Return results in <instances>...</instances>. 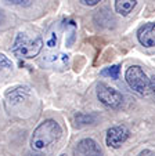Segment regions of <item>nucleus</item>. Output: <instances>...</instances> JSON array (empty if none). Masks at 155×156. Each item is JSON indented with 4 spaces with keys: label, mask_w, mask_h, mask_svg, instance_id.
<instances>
[{
    "label": "nucleus",
    "mask_w": 155,
    "mask_h": 156,
    "mask_svg": "<svg viewBox=\"0 0 155 156\" xmlns=\"http://www.w3.org/2000/svg\"><path fill=\"white\" fill-rule=\"evenodd\" d=\"M29 94H31V91L28 87H25V86H17L14 88H10L9 91L6 93V98L9 101V104L18 105V104H22L24 101H27Z\"/></svg>",
    "instance_id": "6e6552de"
},
{
    "label": "nucleus",
    "mask_w": 155,
    "mask_h": 156,
    "mask_svg": "<svg viewBox=\"0 0 155 156\" xmlns=\"http://www.w3.org/2000/svg\"><path fill=\"white\" fill-rule=\"evenodd\" d=\"M60 156H67V155H65V153H62V155H60Z\"/></svg>",
    "instance_id": "aec40b11"
},
{
    "label": "nucleus",
    "mask_w": 155,
    "mask_h": 156,
    "mask_svg": "<svg viewBox=\"0 0 155 156\" xmlns=\"http://www.w3.org/2000/svg\"><path fill=\"white\" fill-rule=\"evenodd\" d=\"M137 4V0H115V11L119 15H129Z\"/></svg>",
    "instance_id": "1a4fd4ad"
},
{
    "label": "nucleus",
    "mask_w": 155,
    "mask_h": 156,
    "mask_svg": "<svg viewBox=\"0 0 155 156\" xmlns=\"http://www.w3.org/2000/svg\"><path fill=\"white\" fill-rule=\"evenodd\" d=\"M0 22H2V15H0Z\"/></svg>",
    "instance_id": "412c9836"
},
{
    "label": "nucleus",
    "mask_w": 155,
    "mask_h": 156,
    "mask_svg": "<svg viewBox=\"0 0 155 156\" xmlns=\"http://www.w3.org/2000/svg\"><path fill=\"white\" fill-rule=\"evenodd\" d=\"M137 156H155V152L151 149H143Z\"/></svg>",
    "instance_id": "dca6fc26"
},
{
    "label": "nucleus",
    "mask_w": 155,
    "mask_h": 156,
    "mask_svg": "<svg viewBox=\"0 0 155 156\" xmlns=\"http://www.w3.org/2000/svg\"><path fill=\"white\" fill-rule=\"evenodd\" d=\"M97 98L104 106L109 109H120L123 105V95L116 88L105 84V83H98L97 84Z\"/></svg>",
    "instance_id": "20e7f679"
},
{
    "label": "nucleus",
    "mask_w": 155,
    "mask_h": 156,
    "mask_svg": "<svg viewBox=\"0 0 155 156\" xmlns=\"http://www.w3.org/2000/svg\"><path fill=\"white\" fill-rule=\"evenodd\" d=\"M43 48V39L36 36L29 37L27 33L20 32L13 44V53L24 59H32L40 54Z\"/></svg>",
    "instance_id": "f03ea898"
},
{
    "label": "nucleus",
    "mask_w": 155,
    "mask_h": 156,
    "mask_svg": "<svg viewBox=\"0 0 155 156\" xmlns=\"http://www.w3.org/2000/svg\"><path fill=\"white\" fill-rule=\"evenodd\" d=\"M62 134V129L56 120L47 119L42 122L31 136V148L35 151H42L51 145L53 142L58 141Z\"/></svg>",
    "instance_id": "f257e3e1"
},
{
    "label": "nucleus",
    "mask_w": 155,
    "mask_h": 156,
    "mask_svg": "<svg viewBox=\"0 0 155 156\" xmlns=\"http://www.w3.org/2000/svg\"><path fill=\"white\" fill-rule=\"evenodd\" d=\"M130 137V131L126 126H114L111 129L107 130V136H105V144L107 147L118 149L120 148V145Z\"/></svg>",
    "instance_id": "39448f33"
},
{
    "label": "nucleus",
    "mask_w": 155,
    "mask_h": 156,
    "mask_svg": "<svg viewBox=\"0 0 155 156\" xmlns=\"http://www.w3.org/2000/svg\"><path fill=\"white\" fill-rule=\"evenodd\" d=\"M97 120V115L93 113H78L75 116V123L76 126H87V124H93Z\"/></svg>",
    "instance_id": "9b49d317"
},
{
    "label": "nucleus",
    "mask_w": 155,
    "mask_h": 156,
    "mask_svg": "<svg viewBox=\"0 0 155 156\" xmlns=\"http://www.w3.org/2000/svg\"><path fill=\"white\" fill-rule=\"evenodd\" d=\"M47 62H50L51 65L61 64V66H65V65H68V55H65V54H58V55H53L51 58L47 59Z\"/></svg>",
    "instance_id": "ddd939ff"
},
{
    "label": "nucleus",
    "mask_w": 155,
    "mask_h": 156,
    "mask_svg": "<svg viewBox=\"0 0 155 156\" xmlns=\"http://www.w3.org/2000/svg\"><path fill=\"white\" fill-rule=\"evenodd\" d=\"M76 156H102V151L93 138L80 140L75 148Z\"/></svg>",
    "instance_id": "423d86ee"
},
{
    "label": "nucleus",
    "mask_w": 155,
    "mask_h": 156,
    "mask_svg": "<svg viewBox=\"0 0 155 156\" xmlns=\"http://www.w3.org/2000/svg\"><path fill=\"white\" fill-rule=\"evenodd\" d=\"M6 3H10V4H21L24 2H27V0H4Z\"/></svg>",
    "instance_id": "a211bd4d"
},
{
    "label": "nucleus",
    "mask_w": 155,
    "mask_h": 156,
    "mask_svg": "<svg viewBox=\"0 0 155 156\" xmlns=\"http://www.w3.org/2000/svg\"><path fill=\"white\" fill-rule=\"evenodd\" d=\"M57 40H58L57 33L56 32H50L49 36H47V40H46V47L49 48V50H53V48L57 46Z\"/></svg>",
    "instance_id": "4468645a"
},
{
    "label": "nucleus",
    "mask_w": 155,
    "mask_h": 156,
    "mask_svg": "<svg viewBox=\"0 0 155 156\" xmlns=\"http://www.w3.org/2000/svg\"><path fill=\"white\" fill-rule=\"evenodd\" d=\"M80 3L83 4V6H87V7H93L96 6V4H98L101 0H79Z\"/></svg>",
    "instance_id": "2eb2a0df"
},
{
    "label": "nucleus",
    "mask_w": 155,
    "mask_h": 156,
    "mask_svg": "<svg viewBox=\"0 0 155 156\" xmlns=\"http://www.w3.org/2000/svg\"><path fill=\"white\" fill-rule=\"evenodd\" d=\"M137 39L144 47H155V22H147L137 30Z\"/></svg>",
    "instance_id": "0eeeda50"
},
{
    "label": "nucleus",
    "mask_w": 155,
    "mask_h": 156,
    "mask_svg": "<svg viewBox=\"0 0 155 156\" xmlns=\"http://www.w3.org/2000/svg\"><path fill=\"white\" fill-rule=\"evenodd\" d=\"M149 84H151V93H154L155 95V73H152V76L149 77Z\"/></svg>",
    "instance_id": "f3484780"
},
{
    "label": "nucleus",
    "mask_w": 155,
    "mask_h": 156,
    "mask_svg": "<svg viewBox=\"0 0 155 156\" xmlns=\"http://www.w3.org/2000/svg\"><path fill=\"white\" fill-rule=\"evenodd\" d=\"M119 72H120L119 65H112V66H108V68L102 69L100 73H101V76H107V77H111V79H118V77H119Z\"/></svg>",
    "instance_id": "f8f14e48"
},
{
    "label": "nucleus",
    "mask_w": 155,
    "mask_h": 156,
    "mask_svg": "<svg viewBox=\"0 0 155 156\" xmlns=\"http://www.w3.org/2000/svg\"><path fill=\"white\" fill-rule=\"evenodd\" d=\"M125 80L127 86L140 95H148L151 93V84L149 79L147 77L144 69L140 65H132L125 72Z\"/></svg>",
    "instance_id": "7ed1b4c3"
},
{
    "label": "nucleus",
    "mask_w": 155,
    "mask_h": 156,
    "mask_svg": "<svg viewBox=\"0 0 155 156\" xmlns=\"http://www.w3.org/2000/svg\"><path fill=\"white\" fill-rule=\"evenodd\" d=\"M13 72V62L6 54L0 53V79H7Z\"/></svg>",
    "instance_id": "9d476101"
},
{
    "label": "nucleus",
    "mask_w": 155,
    "mask_h": 156,
    "mask_svg": "<svg viewBox=\"0 0 155 156\" xmlns=\"http://www.w3.org/2000/svg\"><path fill=\"white\" fill-rule=\"evenodd\" d=\"M27 156H42V155H39V153H28Z\"/></svg>",
    "instance_id": "6ab92c4d"
}]
</instances>
